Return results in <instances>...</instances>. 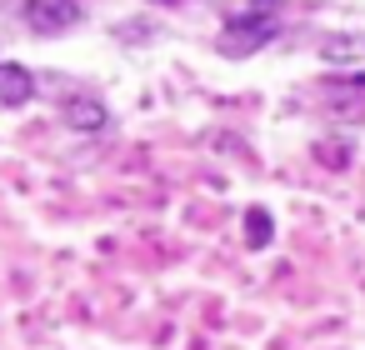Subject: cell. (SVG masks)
<instances>
[{
    "label": "cell",
    "mask_w": 365,
    "mask_h": 350,
    "mask_svg": "<svg viewBox=\"0 0 365 350\" xmlns=\"http://www.w3.org/2000/svg\"><path fill=\"white\" fill-rule=\"evenodd\" d=\"M275 36H280L275 16H270V11H250V16H235V21L215 36V51L230 56V61H245V56H255L260 46H270Z\"/></svg>",
    "instance_id": "1"
},
{
    "label": "cell",
    "mask_w": 365,
    "mask_h": 350,
    "mask_svg": "<svg viewBox=\"0 0 365 350\" xmlns=\"http://www.w3.org/2000/svg\"><path fill=\"white\" fill-rule=\"evenodd\" d=\"M11 11L36 36H66L71 26H81V0H11Z\"/></svg>",
    "instance_id": "2"
},
{
    "label": "cell",
    "mask_w": 365,
    "mask_h": 350,
    "mask_svg": "<svg viewBox=\"0 0 365 350\" xmlns=\"http://www.w3.org/2000/svg\"><path fill=\"white\" fill-rule=\"evenodd\" d=\"M36 96V76L16 61H0V105H26Z\"/></svg>",
    "instance_id": "3"
},
{
    "label": "cell",
    "mask_w": 365,
    "mask_h": 350,
    "mask_svg": "<svg viewBox=\"0 0 365 350\" xmlns=\"http://www.w3.org/2000/svg\"><path fill=\"white\" fill-rule=\"evenodd\" d=\"M66 120H71L76 130H101V125L110 120V110H106L96 96H71V101H66Z\"/></svg>",
    "instance_id": "4"
},
{
    "label": "cell",
    "mask_w": 365,
    "mask_h": 350,
    "mask_svg": "<svg viewBox=\"0 0 365 350\" xmlns=\"http://www.w3.org/2000/svg\"><path fill=\"white\" fill-rule=\"evenodd\" d=\"M270 235H275L270 210H265V205H250V210H245V245H250V250H265Z\"/></svg>",
    "instance_id": "5"
},
{
    "label": "cell",
    "mask_w": 365,
    "mask_h": 350,
    "mask_svg": "<svg viewBox=\"0 0 365 350\" xmlns=\"http://www.w3.org/2000/svg\"><path fill=\"white\" fill-rule=\"evenodd\" d=\"M360 51H365V41H360V36H330V41L320 46V56H325V61H355Z\"/></svg>",
    "instance_id": "6"
},
{
    "label": "cell",
    "mask_w": 365,
    "mask_h": 350,
    "mask_svg": "<svg viewBox=\"0 0 365 350\" xmlns=\"http://www.w3.org/2000/svg\"><path fill=\"white\" fill-rule=\"evenodd\" d=\"M335 145H340V140H320V145H315V155H320L325 165H345L350 155H345V150H335Z\"/></svg>",
    "instance_id": "7"
}]
</instances>
